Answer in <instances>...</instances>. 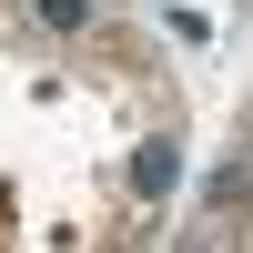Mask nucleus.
Returning a JSON list of instances; mask_svg holds the SVG:
<instances>
[{
    "instance_id": "f257e3e1",
    "label": "nucleus",
    "mask_w": 253,
    "mask_h": 253,
    "mask_svg": "<svg viewBox=\"0 0 253 253\" xmlns=\"http://www.w3.org/2000/svg\"><path fill=\"white\" fill-rule=\"evenodd\" d=\"M132 182H142V193H172V152H162V142H152V152L132 162Z\"/></svg>"
},
{
    "instance_id": "f03ea898",
    "label": "nucleus",
    "mask_w": 253,
    "mask_h": 253,
    "mask_svg": "<svg viewBox=\"0 0 253 253\" xmlns=\"http://www.w3.org/2000/svg\"><path fill=\"white\" fill-rule=\"evenodd\" d=\"M41 20H51V31H81V20H91V0H31Z\"/></svg>"
}]
</instances>
